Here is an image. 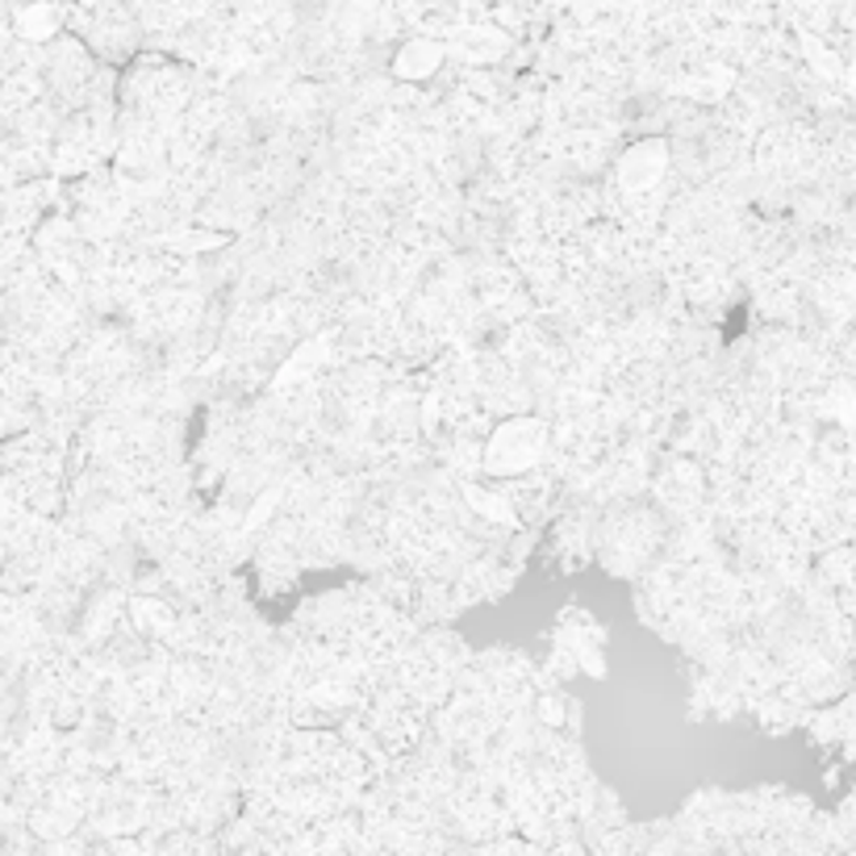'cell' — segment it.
I'll return each instance as SVG.
<instances>
[{
	"mask_svg": "<svg viewBox=\"0 0 856 856\" xmlns=\"http://www.w3.org/2000/svg\"><path fill=\"white\" fill-rule=\"evenodd\" d=\"M543 447H548V426L531 414H518V419L497 422V431L480 452V468L497 480H510V476L531 473L543 459Z\"/></svg>",
	"mask_w": 856,
	"mask_h": 856,
	"instance_id": "6da1fadb",
	"label": "cell"
},
{
	"mask_svg": "<svg viewBox=\"0 0 856 856\" xmlns=\"http://www.w3.org/2000/svg\"><path fill=\"white\" fill-rule=\"evenodd\" d=\"M668 171V142L665 138H640L631 142L619 159V189L623 192H647L665 180Z\"/></svg>",
	"mask_w": 856,
	"mask_h": 856,
	"instance_id": "7a4b0ae2",
	"label": "cell"
},
{
	"mask_svg": "<svg viewBox=\"0 0 856 856\" xmlns=\"http://www.w3.org/2000/svg\"><path fill=\"white\" fill-rule=\"evenodd\" d=\"M443 42H431V39H414L405 42L398 55H393V76L398 80H431L438 72V63H443Z\"/></svg>",
	"mask_w": 856,
	"mask_h": 856,
	"instance_id": "3957f363",
	"label": "cell"
},
{
	"mask_svg": "<svg viewBox=\"0 0 856 856\" xmlns=\"http://www.w3.org/2000/svg\"><path fill=\"white\" fill-rule=\"evenodd\" d=\"M59 30V13L46 9V4H34V9H21L18 13V34L30 42H46Z\"/></svg>",
	"mask_w": 856,
	"mask_h": 856,
	"instance_id": "277c9868",
	"label": "cell"
},
{
	"mask_svg": "<svg viewBox=\"0 0 856 856\" xmlns=\"http://www.w3.org/2000/svg\"><path fill=\"white\" fill-rule=\"evenodd\" d=\"M468 501H473V506H476L480 514H489V518H501L506 527H514V522H518V518H514V510L506 506V501H501V497L494 501V497L480 494V489H468Z\"/></svg>",
	"mask_w": 856,
	"mask_h": 856,
	"instance_id": "5b68a950",
	"label": "cell"
}]
</instances>
